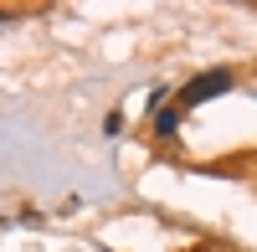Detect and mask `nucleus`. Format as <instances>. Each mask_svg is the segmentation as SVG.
Segmentation results:
<instances>
[{"mask_svg":"<svg viewBox=\"0 0 257 252\" xmlns=\"http://www.w3.org/2000/svg\"><path fill=\"white\" fill-rule=\"evenodd\" d=\"M175 129H180V108H160V113H155V134H160V139H170Z\"/></svg>","mask_w":257,"mask_h":252,"instance_id":"nucleus-2","label":"nucleus"},{"mask_svg":"<svg viewBox=\"0 0 257 252\" xmlns=\"http://www.w3.org/2000/svg\"><path fill=\"white\" fill-rule=\"evenodd\" d=\"M231 82H237L231 67H211V72H201V77H190L185 88H180V108H196V103H211V98L231 93Z\"/></svg>","mask_w":257,"mask_h":252,"instance_id":"nucleus-1","label":"nucleus"}]
</instances>
